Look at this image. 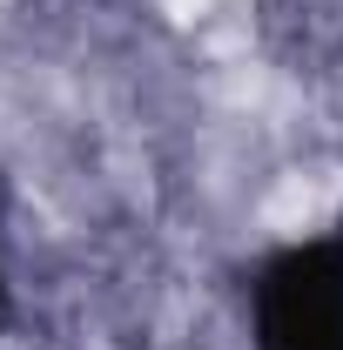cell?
Instances as JSON below:
<instances>
[{
    "label": "cell",
    "mask_w": 343,
    "mask_h": 350,
    "mask_svg": "<svg viewBox=\"0 0 343 350\" xmlns=\"http://www.w3.org/2000/svg\"><path fill=\"white\" fill-rule=\"evenodd\" d=\"M7 317H14V304H7V256H0V330H7Z\"/></svg>",
    "instance_id": "obj_2"
},
{
    "label": "cell",
    "mask_w": 343,
    "mask_h": 350,
    "mask_svg": "<svg viewBox=\"0 0 343 350\" xmlns=\"http://www.w3.org/2000/svg\"><path fill=\"white\" fill-rule=\"evenodd\" d=\"M249 350H343V222L290 236L249 269Z\"/></svg>",
    "instance_id": "obj_1"
}]
</instances>
